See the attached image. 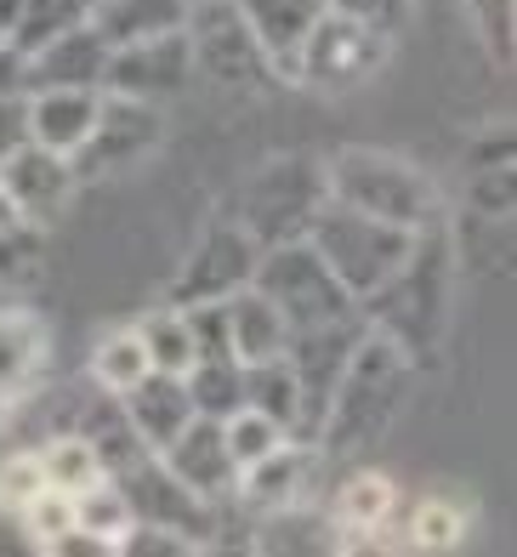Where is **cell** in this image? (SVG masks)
Returning a JSON list of instances; mask_svg holds the SVG:
<instances>
[{"instance_id":"1","label":"cell","mask_w":517,"mask_h":557,"mask_svg":"<svg viewBox=\"0 0 517 557\" xmlns=\"http://www.w3.org/2000/svg\"><path fill=\"white\" fill-rule=\"evenodd\" d=\"M358 313H365L370 331L398 342L409 359H427L438 347V336H444V319H450V239L438 227H421L404 268L376 296L358 301Z\"/></svg>"},{"instance_id":"2","label":"cell","mask_w":517,"mask_h":557,"mask_svg":"<svg viewBox=\"0 0 517 557\" xmlns=\"http://www.w3.org/2000/svg\"><path fill=\"white\" fill-rule=\"evenodd\" d=\"M404 398H409V352L398 342H386L381 331H365V342L353 347L330 410L319 421V444L342 455V449L381 438Z\"/></svg>"},{"instance_id":"3","label":"cell","mask_w":517,"mask_h":557,"mask_svg":"<svg viewBox=\"0 0 517 557\" xmlns=\"http://www.w3.org/2000/svg\"><path fill=\"white\" fill-rule=\"evenodd\" d=\"M324 183L335 206H353L365 216L398 222L409 234L438 227V188L432 176L416 171L409 160L386 154V148H342V154L324 160Z\"/></svg>"},{"instance_id":"4","label":"cell","mask_w":517,"mask_h":557,"mask_svg":"<svg viewBox=\"0 0 517 557\" xmlns=\"http://www.w3.org/2000/svg\"><path fill=\"white\" fill-rule=\"evenodd\" d=\"M307 245L319 250V262L342 278V290L353 301H365L404 268V257L416 250V234L398 227V222H381V216H365L353 206L324 199L313 227H307Z\"/></svg>"},{"instance_id":"5","label":"cell","mask_w":517,"mask_h":557,"mask_svg":"<svg viewBox=\"0 0 517 557\" xmlns=\"http://www.w3.org/2000/svg\"><path fill=\"white\" fill-rule=\"evenodd\" d=\"M330 199L324 183V160L313 154H279L268 165H256L245 176V188L234 199V222L256 245H284V239H307L319 206Z\"/></svg>"},{"instance_id":"6","label":"cell","mask_w":517,"mask_h":557,"mask_svg":"<svg viewBox=\"0 0 517 557\" xmlns=\"http://www.w3.org/2000/svg\"><path fill=\"white\" fill-rule=\"evenodd\" d=\"M250 285L284 313L291 336H296V331H313V324H335V319L358 313V301L342 290V278H335V273L319 262V250L307 245V239L262 245Z\"/></svg>"},{"instance_id":"7","label":"cell","mask_w":517,"mask_h":557,"mask_svg":"<svg viewBox=\"0 0 517 557\" xmlns=\"http://www.w3.org/2000/svg\"><path fill=\"white\" fill-rule=\"evenodd\" d=\"M386 52H393V35L386 29L358 23L347 12H324L313 29H307V40H301L291 81L313 86L324 97H347L358 86H370L376 74L386 69Z\"/></svg>"},{"instance_id":"8","label":"cell","mask_w":517,"mask_h":557,"mask_svg":"<svg viewBox=\"0 0 517 557\" xmlns=\"http://www.w3.org/2000/svg\"><path fill=\"white\" fill-rule=\"evenodd\" d=\"M183 35H188L194 74H205L211 86H222V91H262L273 81L262 46H256L250 23L239 17L234 0H188Z\"/></svg>"},{"instance_id":"9","label":"cell","mask_w":517,"mask_h":557,"mask_svg":"<svg viewBox=\"0 0 517 557\" xmlns=\"http://www.w3.org/2000/svg\"><path fill=\"white\" fill-rule=\"evenodd\" d=\"M165 137V114L160 103H137V97H120V91H102L97 120L86 143L74 148V176L91 183V176H120V171H137L153 148Z\"/></svg>"},{"instance_id":"10","label":"cell","mask_w":517,"mask_h":557,"mask_svg":"<svg viewBox=\"0 0 517 557\" xmlns=\"http://www.w3.org/2000/svg\"><path fill=\"white\" fill-rule=\"evenodd\" d=\"M365 313H347L335 324H313V331H296L291 347H284V359L296 370V387H301V433L296 438H319V421L335 398V382H342V370L353 359V347L365 342Z\"/></svg>"},{"instance_id":"11","label":"cell","mask_w":517,"mask_h":557,"mask_svg":"<svg viewBox=\"0 0 517 557\" xmlns=\"http://www.w3.org/2000/svg\"><path fill=\"white\" fill-rule=\"evenodd\" d=\"M256 257H262V245H256L245 227L227 216V222H211L205 227V239L194 245V257L183 262V273L171 278V308H194V301H222L250 285L256 273Z\"/></svg>"},{"instance_id":"12","label":"cell","mask_w":517,"mask_h":557,"mask_svg":"<svg viewBox=\"0 0 517 557\" xmlns=\"http://www.w3.org/2000/svg\"><path fill=\"white\" fill-rule=\"evenodd\" d=\"M114 484L125 490L132 500V518L137 523H160V529H176V535L199 541L211 552V541L222 535V518H217V500L194 495L188 484H176V478L160 467V455H143L132 472H120Z\"/></svg>"},{"instance_id":"13","label":"cell","mask_w":517,"mask_h":557,"mask_svg":"<svg viewBox=\"0 0 517 557\" xmlns=\"http://www.w3.org/2000/svg\"><path fill=\"white\" fill-rule=\"evenodd\" d=\"M0 188H7L17 222L46 234V227L69 211L81 176H74V160L69 154H51V148H40V143H17L12 154L0 160Z\"/></svg>"},{"instance_id":"14","label":"cell","mask_w":517,"mask_h":557,"mask_svg":"<svg viewBox=\"0 0 517 557\" xmlns=\"http://www.w3.org/2000/svg\"><path fill=\"white\" fill-rule=\"evenodd\" d=\"M194 81V58H188V35H153L132 46H109V69H102V91L137 97V103H165Z\"/></svg>"},{"instance_id":"15","label":"cell","mask_w":517,"mask_h":557,"mask_svg":"<svg viewBox=\"0 0 517 557\" xmlns=\"http://www.w3.org/2000/svg\"><path fill=\"white\" fill-rule=\"evenodd\" d=\"M160 467L176 478V484H188L194 495L217 500V506L234 495V484H239V467H234V455H227L222 421H211V416H194L183 433L160 449Z\"/></svg>"},{"instance_id":"16","label":"cell","mask_w":517,"mask_h":557,"mask_svg":"<svg viewBox=\"0 0 517 557\" xmlns=\"http://www.w3.org/2000/svg\"><path fill=\"white\" fill-rule=\"evenodd\" d=\"M102 69H109V40L86 23L63 29L58 40H46L40 52L23 58V91H46V86H86L102 91Z\"/></svg>"},{"instance_id":"17","label":"cell","mask_w":517,"mask_h":557,"mask_svg":"<svg viewBox=\"0 0 517 557\" xmlns=\"http://www.w3.org/2000/svg\"><path fill=\"white\" fill-rule=\"evenodd\" d=\"M120 398V410H125V421H132V433L160 455L183 426L194 421V398H188V387H183V375H165V370H148V375H137L125 393H114Z\"/></svg>"},{"instance_id":"18","label":"cell","mask_w":517,"mask_h":557,"mask_svg":"<svg viewBox=\"0 0 517 557\" xmlns=\"http://www.w3.org/2000/svg\"><path fill=\"white\" fill-rule=\"evenodd\" d=\"M234 7H239V17L250 23V35H256V46H262L268 69L291 81L301 40H307V29H313V23L330 12V0H234Z\"/></svg>"},{"instance_id":"19","label":"cell","mask_w":517,"mask_h":557,"mask_svg":"<svg viewBox=\"0 0 517 557\" xmlns=\"http://www.w3.org/2000/svg\"><path fill=\"white\" fill-rule=\"evenodd\" d=\"M307 472H313V449L296 444V438H284L273 455H262V461L239 467L234 500L245 506L250 518L279 512V506H301V500H307Z\"/></svg>"},{"instance_id":"20","label":"cell","mask_w":517,"mask_h":557,"mask_svg":"<svg viewBox=\"0 0 517 557\" xmlns=\"http://www.w3.org/2000/svg\"><path fill=\"white\" fill-rule=\"evenodd\" d=\"M102 91L86 86H46V91H23V120H29V143L51 148V154H74L86 143L91 120H97Z\"/></svg>"},{"instance_id":"21","label":"cell","mask_w":517,"mask_h":557,"mask_svg":"<svg viewBox=\"0 0 517 557\" xmlns=\"http://www.w3.org/2000/svg\"><path fill=\"white\" fill-rule=\"evenodd\" d=\"M398 506V490L393 478L381 472H347L342 484H335V500H330V523H335V552H358V546H376V535L386 529Z\"/></svg>"},{"instance_id":"22","label":"cell","mask_w":517,"mask_h":557,"mask_svg":"<svg viewBox=\"0 0 517 557\" xmlns=\"http://www.w3.org/2000/svg\"><path fill=\"white\" fill-rule=\"evenodd\" d=\"M222 308H227V342H234V359L239 364L279 359V352L291 347V324H284V313L256 285L222 296Z\"/></svg>"},{"instance_id":"23","label":"cell","mask_w":517,"mask_h":557,"mask_svg":"<svg viewBox=\"0 0 517 557\" xmlns=\"http://www.w3.org/2000/svg\"><path fill=\"white\" fill-rule=\"evenodd\" d=\"M46 370V331L29 308H12L0 301V393L17 398L40 382Z\"/></svg>"},{"instance_id":"24","label":"cell","mask_w":517,"mask_h":557,"mask_svg":"<svg viewBox=\"0 0 517 557\" xmlns=\"http://www.w3.org/2000/svg\"><path fill=\"white\" fill-rule=\"evenodd\" d=\"M183 17H188V0H97L91 29L109 46H132V40L183 29Z\"/></svg>"},{"instance_id":"25","label":"cell","mask_w":517,"mask_h":557,"mask_svg":"<svg viewBox=\"0 0 517 557\" xmlns=\"http://www.w3.org/2000/svg\"><path fill=\"white\" fill-rule=\"evenodd\" d=\"M245 410L279 421L284 433H301V387H296V370L291 359H262V364H245Z\"/></svg>"},{"instance_id":"26","label":"cell","mask_w":517,"mask_h":557,"mask_svg":"<svg viewBox=\"0 0 517 557\" xmlns=\"http://www.w3.org/2000/svg\"><path fill=\"white\" fill-rule=\"evenodd\" d=\"M183 387L194 398V416L227 421L234 410H245V364L239 359H194Z\"/></svg>"},{"instance_id":"27","label":"cell","mask_w":517,"mask_h":557,"mask_svg":"<svg viewBox=\"0 0 517 557\" xmlns=\"http://www.w3.org/2000/svg\"><path fill=\"white\" fill-rule=\"evenodd\" d=\"M137 331V342H143V352H148V370H165V375H188V364H194V336H188V319H183V308H153L143 324H132Z\"/></svg>"},{"instance_id":"28","label":"cell","mask_w":517,"mask_h":557,"mask_svg":"<svg viewBox=\"0 0 517 557\" xmlns=\"http://www.w3.org/2000/svg\"><path fill=\"white\" fill-rule=\"evenodd\" d=\"M69 500H74V529H86V535L109 541V546H120V535L137 523V518H132V500H125V490L114 484L109 472H102L97 484L74 490Z\"/></svg>"},{"instance_id":"29","label":"cell","mask_w":517,"mask_h":557,"mask_svg":"<svg viewBox=\"0 0 517 557\" xmlns=\"http://www.w3.org/2000/svg\"><path fill=\"white\" fill-rule=\"evenodd\" d=\"M86 17H91L86 0H23V12L12 23L7 46H12L17 58H29V52H40L46 40H58L63 29H74V23H86Z\"/></svg>"},{"instance_id":"30","label":"cell","mask_w":517,"mask_h":557,"mask_svg":"<svg viewBox=\"0 0 517 557\" xmlns=\"http://www.w3.org/2000/svg\"><path fill=\"white\" fill-rule=\"evenodd\" d=\"M137 375H148V352L137 342V331H114V336H102L91 347V387L97 393H125L137 382Z\"/></svg>"},{"instance_id":"31","label":"cell","mask_w":517,"mask_h":557,"mask_svg":"<svg viewBox=\"0 0 517 557\" xmlns=\"http://www.w3.org/2000/svg\"><path fill=\"white\" fill-rule=\"evenodd\" d=\"M40 467H46V484L51 490H86L102 478V461H97V449L86 444V433H58L46 449H40Z\"/></svg>"},{"instance_id":"32","label":"cell","mask_w":517,"mask_h":557,"mask_svg":"<svg viewBox=\"0 0 517 557\" xmlns=\"http://www.w3.org/2000/svg\"><path fill=\"white\" fill-rule=\"evenodd\" d=\"M222 438H227V455H234V467H250V461H262V455H273L284 438V426L268 421V416H256V410H234L222 421Z\"/></svg>"},{"instance_id":"33","label":"cell","mask_w":517,"mask_h":557,"mask_svg":"<svg viewBox=\"0 0 517 557\" xmlns=\"http://www.w3.org/2000/svg\"><path fill=\"white\" fill-rule=\"evenodd\" d=\"M40 273V227H0V296L35 285Z\"/></svg>"},{"instance_id":"34","label":"cell","mask_w":517,"mask_h":557,"mask_svg":"<svg viewBox=\"0 0 517 557\" xmlns=\"http://www.w3.org/2000/svg\"><path fill=\"white\" fill-rule=\"evenodd\" d=\"M46 490V467H40V449H17L0 461V512H23L35 495Z\"/></svg>"},{"instance_id":"35","label":"cell","mask_w":517,"mask_h":557,"mask_svg":"<svg viewBox=\"0 0 517 557\" xmlns=\"http://www.w3.org/2000/svg\"><path fill=\"white\" fill-rule=\"evenodd\" d=\"M17 523H23V535H35V546L46 552L51 541L63 535V529H74V500H69V490H40L29 506L17 512Z\"/></svg>"},{"instance_id":"36","label":"cell","mask_w":517,"mask_h":557,"mask_svg":"<svg viewBox=\"0 0 517 557\" xmlns=\"http://www.w3.org/2000/svg\"><path fill=\"white\" fill-rule=\"evenodd\" d=\"M460 541H467V518L450 500H427L416 523H409V546H421V552H455Z\"/></svg>"},{"instance_id":"37","label":"cell","mask_w":517,"mask_h":557,"mask_svg":"<svg viewBox=\"0 0 517 557\" xmlns=\"http://www.w3.org/2000/svg\"><path fill=\"white\" fill-rule=\"evenodd\" d=\"M183 319H188V336H194V359H234L222 301H194V308H183Z\"/></svg>"},{"instance_id":"38","label":"cell","mask_w":517,"mask_h":557,"mask_svg":"<svg viewBox=\"0 0 517 557\" xmlns=\"http://www.w3.org/2000/svg\"><path fill=\"white\" fill-rule=\"evenodd\" d=\"M114 552H125V557H194L205 546L188 541V535H176V529H160V523H132Z\"/></svg>"},{"instance_id":"39","label":"cell","mask_w":517,"mask_h":557,"mask_svg":"<svg viewBox=\"0 0 517 557\" xmlns=\"http://www.w3.org/2000/svg\"><path fill=\"white\" fill-rule=\"evenodd\" d=\"M467 12L478 23V35L489 40V52L512 63V0H467Z\"/></svg>"},{"instance_id":"40","label":"cell","mask_w":517,"mask_h":557,"mask_svg":"<svg viewBox=\"0 0 517 557\" xmlns=\"http://www.w3.org/2000/svg\"><path fill=\"white\" fill-rule=\"evenodd\" d=\"M409 7H416V0H330V12H347L358 23H376V29H386V35H393L398 23L409 17Z\"/></svg>"},{"instance_id":"41","label":"cell","mask_w":517,"mask_h":557,"mask_svg":"<svg viewBox=\"0 0 517 557\" xmlns=\"http://www.w3.org/2000/svg\"><path fill=\"white\" fill-rule=\"evenodd\" d=\"M17 143H29V120H23V91L0 97V160H7Z\"/></svg>"},{"instance_id":"42","label":"cell","mask_w":517,"mask_h":557,"mask_svg":"<svg viewBox=\"0 0 517 557\" xmlns=\"http://www.w3.org/2000/svg\"><path fill=\"white\" fill-rule=\"evenodd\" d=\"M46 552H51V557H109L114 546H109V541H97V535H86V529H63V535L51 541Z\"/></svg>"},{"instance_id":"43","label":"cell","mask_w":517,"mask_h":557,"mask_svg":"<svg viewBox=\"0 0 517 557\" xmlns=\"http://www.w3.org/2000/svg\"><path fill=\"white\" fill-rule=\"evenodd\" d=\"M23 91V58L12 52V46H0V97Z\"/></svg>"},{"instance_id":"44","label":"cell","mask_w":517,"mask_h":557,"mask_svg":"<svg viewBox=\"0 0 517 557\" xmlns=\"http://www.w3.org/2000/svg\"><path fill=\"white\" fill-rule=\"evenodd\" d=\"M17 12H23V0H0V35H12Z\"/></svg>"},{"instance_id":"45","label":"cell","mask_w":517,"mask_h":557,"mask_svg":"<svg viewBox=\"0 0 517 557\" xmlns=\"http://www.w3.org/2000/svg\"><path fill=\"white\" fill-rule=\"evenodd\" d=\"M0 227H17V211H12V199H7V188H0Z\"/></svg>"},{"instance_id":"46","label":"cell","mask_w":517,"mask_h":557,"mask_svg":"<svg viewBox=\"0 0 517 557\" xmlns=\"http://www.w3.org/2000/svg\"><path fill=\"white\" fill-rule=\"evenodd\" d=\"M7 410H12V398H7V393H0V426H7Z\"/></svg>"},{"instance_id":"47","label":"cell","mask_w":517,"mask_h":557,"mask_svg":"<svg viewBox=\"0 0 517 557\" xmlns=\"http://www.w3.org/2000/svg\"><path fill=\"white\" fill-rule=\"evenodd\" d=\"M91 7H97V0H86V12H91Z\"/></svg>"},{"instance_id":"48","label":"cell","mask_w":517,"mask_h":557,"mask_svg":"<svg viewBox=\"0 0 517 557\" xmlns=\"http://www.w3.org/2000/svg\"><path fill=\"white\" fill-rule=\"evenodd\" d=\"M0 46H7V35H0Z\"/></svg>"}]
</instances>
